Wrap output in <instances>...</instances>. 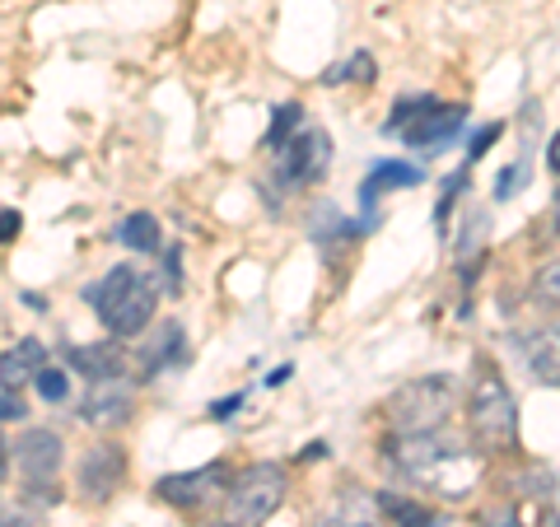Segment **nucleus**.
Wrapping results in <instances>:
<instances>
[{"mask_svg": "<svg viewBox=\"0 0 560 527\" xmlns=\"http://www.w3.org/2000/svg\"><path fill=\"white\" fill-rule=\"evenodd\" d=\"M393 458L411 481L440 490L444 500L471 495V485H477V477H481L477 453H471L467 444H458V438H444L440 430L434 434H397Z\"/></svg>", "mask_w": 560, "mask_h": 527, "instance_id": "f257e3e1", "label": "nucleus"}, {"mask_svg": "<svg viewBox=\"0 0 560 527\" xmlns=\"http://www.w3.org/2000/svg\"><path fill=\"white\" fill-rule=\"evenodd\" d=\"M84 298H90V308L113 337H140L154 318V304H160L154 285L136 267H113L98 285L84 290Z\"/></svg>", "mask_w": 560, "mask_h": 527, "instance_id": "f03ea898", "label": "nucleus"}, {"mask_svg": "<svg viewBox=\"0 0 560 527\" xmlns=\"http://www.w3.org/2000/svg\"><path fill=\"white\" fill-rule=\"evenodd\" d=\"M467 430L471 444L486 453H514L518 448V401L504 388L500 374L481 368L467 393Z\"/></svg>", "mask_w": 560, "mask_h": 527, "instance_id": "7ed1b4c3", "label": "nucleus"}, {"mask_svg": "<svg viewBox=\"0 0 560 527\" xmlns=\"http://www.w3.org/2000/svg\"><path fill=\"white\" fill-rule=\"evenodd\" d=\"M453 407H458V383L448 374H425L397 388L388 401V425L397 434H434L448 425Z\"/></svg>", "mask_w": 560, "mask_h": 527, "instance_id": "20e7f679", "label": "nucleus"}, {"mask_svg": "<svg viewBox=\"0 0 560 527\" xmlns=\"http://www.w3.org/2000/svg\"><path fill=\"white\" fill-rule=\"evenodd\" d=\"M280 500H285V471L280 462H253L248 471H238L230 481V495H224V527H261Z\"/></svg>", "mask_w": 560, "mask_h": 527, "instance_id": "39448f33", "label": "nucleus"}, {"mask_svg": "<svg viewBox=\"0 0 560 527\" xmlns=\"http://www.w3.org/2000/svg\"><path fill=\"white\" fill-rule=\"evenodd\" d=\"M14 458H20V471H24L33 495L38 500H61V490H51V481H57V471L66 462V444H61L57 430H43V425L24 430L20 444H14Z\"/></svg>", "mask_w": 560, "mask_h": 527, "instance_id": "423d86ee", "label": "nucleus"}, {"mask_svg": "<svg viewBox=\"0 0 560 527\" xmlns=\"http://www.w3.org/2000/svg\"><path fill=\"white\" fill-rule=\"evenodd\" d=\"M331 164V136L327 131H304V136H290L280 145V160H276V178L285 187H304V183H318Z\"/></svg>", "mask_w": 560, "mask_h": 527, "instance_id": "0eeeda50", "label": "nucleus"}, {"mask_svg": "<svg viewBox=\"0 0 560 527\" xmlns=\"http://www.w3.org/2000/svg\"><path fill=\"white\" fill-rule=\"evenodd\" d=\"M136 411V388L131 378H103V383H90V393L80 401V415L90 420L94 430H121Z\"/></svg>", "mask_w": 560, "mask_h": 527, "instance_id": "6e6552de", "label": "nucleus"}, {"mask_svg": "<svg viewBox=\"0 0 560 527\" xmlns=\"http://www.w3.org/2000/svg\"><path fill=\"white\" fill-rule=\"evenodd\" d=\"M463 121H467V108H458V103H430L420 117H411L407 127H401L397 136L407 140L411 150H420V154H434L440 145H448L453 136L463 131Z\"/></svg>", "mask_w": 560, "mask_h": 527, "instance_id": "1a4fd4ad", "label": "nucleus"}, {"mask_svg": "<svg viewBox=\"0 0 560 527\" xmlns=\"http://www.w3.org/2000/svg\"><path fill=\"white\" fill-rule=\"evenodd\" d=\"M230 467L224 462H210V467H197V471H173V477L160 481V500L173 504V508H201L220 485H230Z\"/></svg>", "mask_w": 560, "mask_h": 527, "instance_id": "9d476101", "label": "nucleus"}, {"mask_svg": "<svg viewBox=\"0 0 560 527\" xmlns=\"http://www.w3.org/2000/svg\"><path fill=\"white\" fill-rule=\"evenodd\" d=\"M121 481H127V453H121L117 444H94V448L80 458L75 485H80L90 500H108V495H117V485H121Z\"/></svg>", "mask_w": 560, "mask_h": 527, "instance_id": "9b49d317", "label": "nucleus"}, {"mask_svg": "<svg viewBox=\"0 0 560 527\" xmlns=\"http://www.w3.org/2000/svg\"><path fill=\"white\" fill-rule=\"evenodd\" d=\"M518 355L528 374L547 388H560V327H533L518 337Z\"/></svg>", "mask_w": 560, "mask_h": 527, "instance_id": "f8f14e48", "label": "nucleus"}, {"mask_svg": "<svg viewBox=\"0 0 560 527\" xmlns=\"http://www.w3.org/2000/svg\"><path fill=\"white\" fill-rule=\"evenodd\" d=\"M66 368H70V374H84L90 383H103V378H121V374H127V350H121L117 341L66 346Z\"/></svg>", "mask_w": 560, "mask_h": 527, "instance_id": "ddd939ff", "label": "nucleus"}, {"mask_svg": "<svg viewBox=\"0 0 560 527\" xmlns=\"http://www.w3.org/2000/svg\"><path fill=\"white\" fill-rule=\"evenodd\" d=\"M47 364V350H43V341H33V337H24L14 350H5L0 355V388H14L20 393L24 383H33L38 378V368Z\"/></svg>", "mask_w": 560, "mask_h": 527, "instance_id": "4468645a", "label": "nucleus"}, {"mask_svg": "<svg viewBox=\"0 0 560 527\" xmlns=\"http://www.w3.org/2000/svg\"><path fill=\"white\" fill-rule=\"evenodd\" d=\"M178 350H183V323H164V327L154 331L150 341H140V350H136L140 378H154V374H164V368H168V360H178Z\"/></svg>", "mask_w": 560, "mask_h": 527, "instance_id": "2eb2a0df", "label": "nucleus"}, {"mask_svg": "<svg viewBox=\"0 0 560 527\" xmlns=\"http://www.w3.org/2000/svg\"><path fill=\"white\" fill-rule=\"evenodd\" d=\"M378 514L388 523H397V527H434V508L430 504L393 495V490H383V495H378Z\"/></svg>", "mask_w": 560, "mask_h": 527, "instance_id": "dca6fc26", "label": "nucleus"}, {"mask_svg": "<svg viewBox=\"0 0 560 527\" xmlns=\"http://www.w3.org/2000/svg\"><path fill=\"white\" fill-rule=\"evenodd\" d=\"M117 238H121V248H131V253H160V220H154L150 210H136V215L117 224Z\"/></svg>", "mask_w": 560, "mask_h": 527, "instance_id": "f3484780", "label": "nucleus"}, {"mask_svg": "<svg viewBox=\"0 0 560 527\" xmlns=\"http://www.w3.org/2000/svg\"><path fill=\"white\" fill-rule=\"evenodd\" d=\"M420 183V173L411 168V164H378L370 178H364V206H374V197L378 191H397V187H416Z\"/></svg>", "mask_w": 560, "mask_h": 527, "instance_id": "a211bd4d", "label": "nucleus"}, {"mask_svg": "<svg viewBox=\"0 0 560 527\" xmlns=\"http://www.w3.org/2000/svg\"><path fill=\"white\" fill-rule=\"evenodd\" d=\"M318 527H378V518H374V508L364 504V500L346 495L337 508H331V514L318 518Z\"/></svg>", "mask_w": 560, "mask_h": 527, "instance_id": "6ab92c4d", "label": "nucleus"}, {"mask_svg": "<svg viewBox=\"0 0 560 527\" xmlns=\"http://www.w3.org/2000/svg\"><path fill=\"white\" fill-rule=\"evenodd\" d=\"M300 121H304V108H300V103H280L276 117H271L267 145H271V150H280V145H285V140L294 136V127H300Z\"/></svg>", "mask_w": 560, "mask_h": 527, "instance_id": "aec40b11", "label": "nucleus"}, {"mask_svg": "<svg viewBox=\"0 0 560 527\" xmlns=\"http://www.w3.org/2000/svg\"><path fill=\"white\" fill-rule=\"evenodd\" d=\"M533 304H547V308H560V257L547 261L537 276H533Z\"/></svg>", "mask_w": 560, "mask_h": 527, "instance_id": "412c9836", "label": "nucleus"}, {"mask_svg": "<svg viewBox=\"0 0 560 527\" xmlns=\"http://www.w3.org/2000/svg\"><path fill=\"white\" fill-rule=\"evenodd\" d=\"M33 383H38L43 401H66V393H70V374H66V368H51V364H43Z\"/></svg>", "mask_w": 560, "mask_h": 527, "instance_id": "4be33fe9", "label": "nucleus"}, {"mask_svg": "<svg viewBox=\"0 0 560 527\" xmlns=\"http://www.w3.org/2000/svg\"><path fill=\"white\" fill-rule=\"evenodd\" d=\"M430 103H434L430 94H420V98H401V103H397V108H393V117H388V121H383V131H388V136H393V131H401V127H407V121H411V117H420V113H425V108H430Z\"/></svg>", "mask_w": 560, "mask_h": 527, "instance_id": "5701e85b", "label": "nucleus"}, {"mask_svg": "<svg viewBox=\"0 0 560 527\" xmlns=\"http://www.w3.org/2000/svg\"><path fill=\"white\" fill-rule=\"evenodd\" d=\"M327 80H331V84H337V80H360V84H370V80H374V57H370V51H355V57H350L341 70H331Z\"/></svg>", "mask_w": 560, "mask_h": 527, "instance_id": "b1692460", "label": "nucleus"}, {"mask_svg": "<svg viewBox=\"0 0 560 527\" xmlns=\"http://www.w3.org/2000/svg\"><path fill=\"white\" fill-rule=\"evenodd\" d=\"M500 131H504L500 121H490V127H481L477 136H471V145H467V164H477L481 154H486V150H490V145H495V140H500Z\"/></svg>", "mask_w": 560, "mask_h": 527, "instance_id": "393cba45", "label": "nucleus"}, {"mask_svg": "<svg viewBox=\"0 0 560 527\" xmlns=\"http://www.w3.org/2000/svg\"><path fill=\"white\" fill-rule=\"evenodd\" d=\"M523 173H528L523 164H510V168L500 173V178H495V197H500V201H510V197H514L518 183H523Z\"/></svg>", "mask_w": 560, "mask_h": 527, "instance_id": "a878e982", "label": "nucleus"}, {"mask_svg": "<svg viewBox=\"0 0 560 527\" xmlns=\"http://www.w3.org/2000/svg\"><path fill=\"white\" fill-rule=\"evenodd\" d=\"M28 407H24V397L14 393V388H0V420H24Z\"/></svg>", "mask_w": 560, "mask_h": 527, "instance_id": "bb28decb", "label": "nucleus"}, {"mask_svg": "<svg viewBox=\"0 0 560 527\" xmlns=\"http://www.w3.org/2000/svg\"><path fill=\"white\" fill-rule=\"evenodd\" d=\"M20 230H24V215H20V210H0V243H10Z\"/></svg>", "mask_w": 560, "mask_h": 527, "instance_id": "cd10ccee", "label": "nucleus"}, {"mask_svg": "<svg viewBox=\"0 0 560 527\" xmlns=\"http://www.w3.org/2000/svg\"><path fill=\"white\" fill-rule=\"evenodd\" d=\"M547 168H551L556 178H560V131L551 136V145H547Z\"/></svg>", "mask_w": 560, "mask_h": 527, "instance_id": "c85d7f7f", "label": "nucleus"}, {"mask_svg": "<svg viewBox=\"0 0 560 527\" xmlns=\"http://www.w3.org/2000/svg\"><path fill=\"white\" fill-rule=\"evenodd\" d=\"M238 401H243V397H224V401H215V407H210V415H215V420H224V415H230V411L238 407Z\"/></svg>", "mask_w": 560, "mask_h": 527, "instance_id": "c756f323", "label": "nucleus"}, {"mask_svg": "<svg viewBox=\"0 0 560 527\" xmlns=\"http://www.w3.org/2000/svg\"><path fill=\"white\" fill-rule=\"evenodd\" d=\"M0 527H43V523H33L28 514H10V518H0Z\"/></svg>", "mask_w": 560, "mask_h": 527, "instance_id": "7c9ffc66", "label": "nucleus"}, {"mask_svg": "<svg viewBox=\"0 0 560 527\" xmlns=\"http://www.w3.org/2000/svg\"><path fill=\"white\" fill-rule=\"evenodd\" d=\"M5 467H10V444L0 438V477H5Z\"/></svg>", "mask_w": 560, "mask_h": 527, "instance_id": "2f4dec72", "label": "nucleus"}, {"mask_svg": "<svg viewBox=\"0 0 560 527\" xmlns=\"http://www.w3.org/2000/svg\"><path fill=\"white\" fill-rule=\"evenodd\" d=\"M556 234H560V197H556Z\"/></svg>", "mask_w": 560, "mask_h": 527, "instance_id": "473e14b6", "label": "nucleus"}, {"mask_svg": "<svg viewBox=\"0 0 560 527\" xmlns=\"http://www.w3.org/2000/svg\"><path fill=\"white\" fill-rule=\"evenodd\" d=\"M201 527H224V523H201Z\"/></svg>", "mask_w": 560, "mask_h": 527, "instance_id": "72a5a7b5", "label": "nucleus"}, {"mask_svg": "<svg viewBox=\"0 0 560 527\" xmlns=\"http://www.w3.org/2000/svg\"><path fill=\"white\" fill-rule=\"evenodd\" d=\"M547 527H560V523H556V518H551V523H547Z\"/></svg>", "mask_w": 560, "mask_h": 527, "instance_id": "f704fd0d", "label": "nucleus"}]
</instances>
